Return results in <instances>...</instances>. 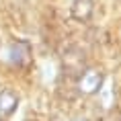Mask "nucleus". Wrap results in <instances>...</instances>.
Returning <instances> with one entry per match:
<instances>
[{"instance_id":"obj_3","label":"nucleus","mask_w":121,"mask_h":121,"mask_svg":"<svg viewBox=\"0 0 121 121\" xmlns=\"http://www.w3.org/2000/svg\"><path fill=\"white\" fill-rule=\"evenodd\" d=\"M8 64L17 66V68H27L33 60V49H31V43L25 41V39H17L8 45Z\"/></svg>"},{"instance_id":"obj_6","label":"nucleus","mask_w":121,"mask_h":121,"mask_svg":"<svg viewBox=\"0 0 121 121\" xmlns=\"http://www.w3.org/2000/svg\"><path fill=\"white\" fill-rule=\"evenodd\" d=\"M96 95H101L105 107H113L115 101H117V86H115V82H109L107 84V78H105V82H103L101 90H99Z\"/></svg>"},{"instance_id":"obj_9","label":"nucleus","mask_w":121,"mask_h":121,"mask_svg":"<svg viewBox=\"0 0 121 121\" xmlns=\"http://www.w3.org/2000/svg\"><path fill=\"white\" fill-rule=\"evenodd\" d=\"M119 121H121V119H119Z\"/></svg>"},{"instance_id":"obj_2","label":"nucleus","mask_w":121,"mask_h":121,"mask_svg":"<svg viewBox=\"0 0 121 121\" xmlns=\"http://www.w3.org/2000/svg\"><path fill=\"white\" fill-rule=\"evenodd\" d=\"M86 68V53L78 45L66 47L62 53V70L68 78H76L80 72Z\"/></svg>"},{"instance_id":"obj_1","label":"nucleus","mask_w":121,"mask_h":121,"mask_svg":"<svg viewBox=\"0 0 121 121\" xmlns=\"http://www.w3.org/2000/svg\"><path fill=\"white\" fill-rule=\"evenodd\" d=\"M105 72L99 68H84L76 76V90L82 96H92L101 90L103 82H105Z\"/></svg>"},{"instance_id":"obj_7","label":"nucleus","mask_w":121,"mask_h":121,"mask_svg":"<svg viewBox=\"0 0 121 121\" xmlns=\"http://www.w3.org/2000/svg\"><path fill=\"white\" fill-rule=\"evenodd\" d=\"M27 121H35V119H27Z\"/></svg>"},{"instance_id":"obj_4","label":"nucleus","mask_w":121,"mask_h":121,"mask_svg":"<svg viewBox=\"0 0 121 121\" xmlns=\"http://www.w3.org/2000/svg\"><path fill=\"white\" fill-rule=\"evenodd\" d=\"M70 14L78 23H88L95 14V0H72Z\"/></svg>"},{"instance_id":"obj_5","label":"nucleus","mask_w":121,"mask_h":121,"mask_svg":"<svg viewBox=\"0 0 121 121\" xmlns=\"http://www.w3.org/2000/svg\"><path fill=\"white\" fill-rule=\"evenodd\" d=\"M19 107V95L10 88H2L0 90V115H13Z\"/></svg>"},{"instance_id":"obj_8","label":"nucleus","mask_w":121,"mask_h":121,"mask_svg":"<svg viewBox=\"0 0 121 121\" xmlns=\"http://www.w3.org/2000/svg\"><path fill=\"white\" fill-rule=\"evenodd\" d=\"M0 121H2V119H0Z\"/></svg>"}]
</instances>
